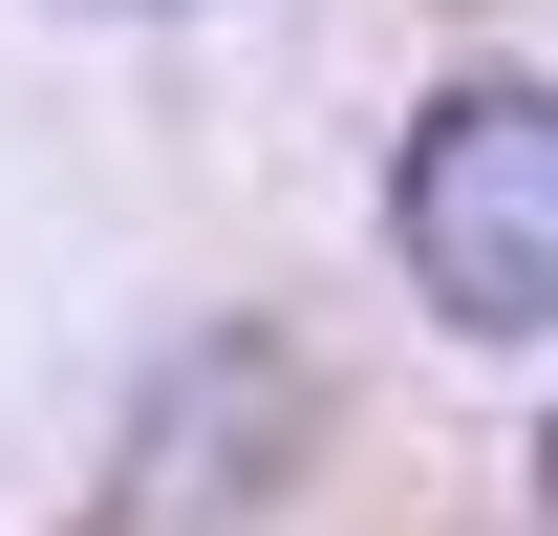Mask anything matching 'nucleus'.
I'll list each match as a JSON object with an SVG mask.
<instances>
[{"mask_svg":"<svg viewBox=\"0 0 558 536\" xmlns=\"http://www.w3.org/2000/svg\"><path fill=\"white\" fill-rule=\"evenodd\" d=\"M387 258L451 343H558V86L473 65L387 150Z\"/></svg>","mask_w":558,"mask_h":536,"instance_id":"1","label":"nucleus"},{"mask_svg":"<svg viewBox=\"0 0 558 536\" xmlns=\"http://www.w3.org/2000/svg\"><path fill=\"white\" fill-rule=\"evenodd\" d=\"M537 515H558V429H537Z\"/></svg>","mask_w":558,"mask_h":536,"instance_id":"2","label":"nucleus"},{"mask_svg":"<svg viewBox=\"0 0 558 536\" xmlns=\"http://www.w3.org/2000/svg\"><path fill=\"white\" fill-rule=\"evenodd\" d=\"M108 22H172V0H108Z\"/></svg>","mask_w":558,"mask_h":536,"instance_id":"3","label":"nucleus"}]
</instances>
